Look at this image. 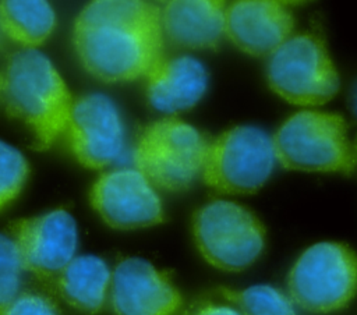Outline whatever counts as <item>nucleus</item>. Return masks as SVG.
Returning a JSON list of instances; mask_svg holds the SVG:
<instances>
[{"instance_id": "1", "label": "nucleus", "mask_w": 357, "mask_h": 315, "mask_svg": "<svg viewBox=\"0 0 357 315\" xmlns=\"http://www.w3.org/2000/svg\"><path fill=\"white\" fill-rule=\"evenodd\" d=\"M160 7L98 0L78 14L73 42L84 68L105 82L146 77L163 57Z\"/></svg>"}, {"instance_id": "2", "label": "nucleus", "mask_w": 357, "mask_h": 315, "mask_svg": "<svg viewBox=\"0 0 357 315\" xmlns=\"http://www.w3.org/2000/svg\"><path fill=\"white\" fill-rule=\"evenodd\" d=\"M1 95L10 117L32 132L36 151L64 135L74 98L50 59L36 49L14 53L1 75Z\"/></svg>"}, {"instance_id": "3", "label": "nucleus", "mask_w": 357, "mask_h": 315, "mask_svg": "<svg viewBox=\"0 0 357 315\" xmlns=\"http://www.w3.org/2000/svg\"><path fill=\"white\" fill-rule=\"evenodd\" d=\"M347 131L346 120L337 113L300 110L272 138L276 162L289 170L350 174L357 156Z\"/></svg>"}, {"instance_id": "4", "label": "nucleus", "mask_w": 357, "mask_h": 315, "mask_svg": "<svg viewBox=\"0 0 357 315\" xmlns=\"http://www.w3.org/2000/svg\"><path fill=\"white\" fill-rule=\"evenodd\" d=\"M211 138L178 117L145 125L135 141L132 159L155 187L184 191L201 176Z\"/></svg>"}, {"instance_id": "5", "label": "nucleus", "mask_w": 357, "mask_h": 315, "mask_svg": "<svg viewBox=\"0 0 357 315\" xmlns=\"http://www.w3.org/2000/svg\"><path fill=\"white\" fill-rule=\"evenodd\" d=\"M266 81L272 92L297 106L324 105L340 85L325 39L314 31L293 33L269 54Z\"/></svg>"}, {"instance_id": "6", "label": "nucleus", "mask_w": 357, "mask_h": 315, "mask_svg": "<svg viewBox=\"0 0 357 315\" xmlns=\"http://www.w3.org/2000/svg\"><path fill=\"white\" fill-rule=\"evenodd\" d=\"M192 237L204 259L227 272L247 269L265 247V227L258 216L229 199H213L195 210Z\"/></svg>"}, {"instance_id": "7", "label": "nucleus", "mask_w": 357, "mask_h": 315, "mask_svg": "<svg viewBox=\"0 0 357 315\" xmlns=\"http://www.w3.org/2000/svg\"><path fill=\"white\" fill-rule=\"evenodd\" d=\"M287 287L291 301L305 311H339L357 294V254L343 243H317L291 266Z\"/></svg>"}, {"instance_id": "8", "label": "nucleus", "mask_w": 357, "mask_h": 315, "mask_svg": "<svg viewBox=\"0 0 357 315\" xmlns=\"http://www.w3.org/2000/svg\"><path fill=\"white\" fill-rule=\"evenodd\" d=\"M275 164L272 137L258 127L236 125L209 141L201 177L216 192L254 194Z\"/></svg>"}, {"instance_id": "9", "label": "nucleus", "mask_w": 357, "mask_h": 315, "mask_svg": "<svg viewBox=\"0 0 357 315\" xmlns=\"http://www.w3.org/2000/svg\"><path fill=\"white\" fill-rule=\"evenodd\" d=\"M6 234L14 241L25 272L43 282L56 280L78 248L75 219L64 208L13 220Z\"/></svg>"}, {"instance_id": "10", "label": "nucleus", "mask_w": 357, "mask_h": 315, "mask_svg": "<svg viewBox=\"0 0 357 315\" xmlns=\"http://www.w3.org/2000/svg\"><path fill=\"white\" fill-rule=\"evenodd\" d=\"M66 141L75 159L88 169H103L121 159L126 128L117 105L103 93L74 99Z\"/></svg>"}, {"instance_id": "11", "label": "nucleus", "mask_w": 357, "mask_h": 315, "mask_svg": "<svg viewBox=\"0 0 357 315\" xmlns=\"http://www.w3.org/2000/svg\"><path fill=\"white\" fill-rule=\"evenodd\" d=\"M91 205L100 219L119 230H134L165 220L162 199L148 178L131 167L102 173L91 188Z\"/></svg>"}, {"instance_id": "12", "label": "nucleus", "mask_w": 357, "mask_h": 315, "mask_svg": "<svg viewBox=\"0 0 357 315\" xmlns=\"http://www.w3.org/2000/svg\"><path fill=\"white\" fill-rule=\"evenodd\" d=\"M109 300L114 315H174L183 301L166 272L137 256L114 266Z\"/></svg>"}, {"instance_id": "13", "label": "nucleus", "mask_w": 357, "mask_h": 315, "mask_svg": "<svg viewBox=\"0 0 357 315\" xmlns=\"http://www.w3.org/2000/svg\"><path fill=\"white\" fill-rule=\"evenodd\" d=\"M294 25L293 11L284 1L241 0L225 11V35L251 56H269L294 33Z\"/></svg>"}, {"instance_id": "14", "label": "nucleus", "mask_w": 357, "mask_h": 315, "mask_svg": "<svg viewBox=\"0 0 357 315\" xmlns=\"http://www.w3.org/2000/svg\"><path fill=\"white\" fill-rule=\"evenodd\" d=\"M145 78L148 103L165 114L194 107L208 88L205 66L190 54L163 56Z\"/></svg>"}, {"instance_id": "15", "label": "nucleus", "mask_w": 357, "mask_h": 315, "mask_svg": "<svg viewBox=\"0 0 357 315\" xmlns=\"http://www.w3.org/2000/svg\"><path fill=\"white\" fill-rule=\"evenodd\" d=\"M226 3L174 0L160 7L163 36L184 49H215L225 35Z\"/></svg>"}, {"instance_id": "16", "label": "nucleus", "mask_w": 357, "mask_h": 315, "mask_svg": "<svg viewBox=\"0 0 357 315\" xmlns=\"http://www.w3.org/2000/svg\"><path fill=\"white\" fill-rule=\"evenodd\" d=\"M110 280L112 272L102 258L79 255L56 277V287L70 307L86 315H96L106 304Z\"/></svg>"}, {"instance_id": "17", "label": "nucleus", "mask_w": 357, "mask_h": 315, "mask_svg": "<svg viewBox=\"0 0 357 315\" xmlns=\"http://www.w3.org/2000/svg\"><path fill=\"white\" fill-rule=\"evenodd\" d=\"M56 13L50 3L43 0H6L0 1V28L4 35L35 49L45 43L56 28Z\"/></svg>"}, {"instance_id": "18", "label": "nucleus", "mask_w": 357, "mask_h": 315, "mask_svg": "<svg viewBox=\"0 0 357 315\" xmlns=\"http://www.w3.org/2000/svg\"><path fill=\"white\" fill-rule=\"evenodd\" d=\"M241 315H297L294 302L276 287L257 284L244 290H223Z\"/></svg>"}, {"instance_id": "19", "label": "nucleus", "mask_w": 357, "mask_h": 315, "mask_svg": "<svg viewBox=\"0 0 357 315\" xmlns=\"http://www.w3.org/2000/svg\"><path fill=\"white\" fill-rule=\"evenodd\" d=\"M28 174L26 158L17 148L0 139V210L20 195Z\"/></svg>"}, {"instance_id": "20", "label": "nucleus", "mask_w": 357, "mask_h": 315, "mask_svg": "<svg viewBox=\"0 0 357 315\" xmlns=\"http://www.w3.org/2000/svg\"><path fill=\"white\" fill-rule=\"evenodd\" d=\"M25 269L14 241L0 233V314L22 291Z\"/></svg>"}, {"instance_id": "21", "label": "nucleus", "mask_w": 357, "mask_h": 315, "mask_svg": "<svg viewBox=\"0 0 357 315\" xmlns=\"http://www.w3.org/2000/svg\"><path fill=\"white\" fill-rule=\"evenodd\" d=\"M0 315H63L53 297L26 290L21 291Z\"/></svg>"}, {"instance_id": "22", "label": "nucleus", "mask_w": 357, "mask_h": 315, "mask_svg": "<svg viewBox=\"0 0 357 315\" xmlns=\"http://www.w3.org/2000/svg\"><path fill=\"white\" fill-rule=\"evenodd\" d=\"M185 315H241L234 307L225 304H206Z\"/></svg>"}, {"instance_id": "23", "label": "nucleus", "mask_w": 357, "mask_h": 315, "mask_svg": "<svg viewBox=\"0 0 357 315\" xmlns=\"http://www.w3.org/2000/svg\"><path fill=\"white\" fill-rule=\"evenodd\" d=\"M349 107L353 113V116L357 118V81L353 84L349 92Z\"/></svg>"}, {"instance_id": "24", "label": "nucleus", "mask_w": 357, "mask_h": 315, "mask_svg": "<svg viewBox=\"0 0 357 315\" xmlns=\"http://www.w3.org/2000/svg\"><path fill=\"white\" fill-rule=\"evenodd\" d=\"M353 146H354V152H356V156H357V135H356V139L353 142Z\"/></svg>"}, {"instance_id": "25", "label": "nucleus", "mask_w": 357, "mask_h": 315, "mask_svg": "<svg viewBox=\"0 0 357 315\" xmlns=\"http://www.w3.org/2000/svg\"><path fill=\"white\" fill-rule=\"evenodd\" d=\"M0 91H1V75H0Z\"/></svg>"}]
</instances>
